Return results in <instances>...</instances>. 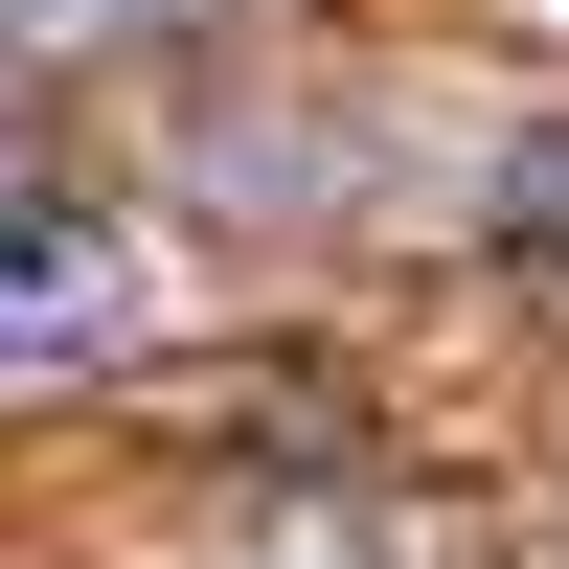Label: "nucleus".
<instances>
[{
    "mask_svg": "<svg viewBox=\"0 0 569 569\" xmlns=\"http://www.w3.org/2000/svg\"><path fill=\"white\" fill-rule=\"evenodd\" d=\"M114 342H137V228H91V206H0V388L114 365Z\"/></svg>",
    "mask_w": 569,
    "mask_h": 569,
    "instance_id": "obj_1",
    "label": "nucleus"
},
{
    "mask_svg": "<svg viewBox=\"0 0 569 569\" xmlns=\"http://www.w3.org/2000/svg\"><path fill=\"white\" fill-rule=\"evenodd\" d=\"M23 23H137V0H23Z\"/></svg>",
    "mask_w": 569,
    "mask_h": 569,
    "instance_id": "obj_2",
    "label": "nucleus"
},
{
    "mask_svg": "<svg viewBox=\"0 0 569 569\" xmlns=\"http://www.w3.org/2000/svg\"><path fill=\"white\" fill-rule=\"evenodd\" d=\"M525 23H569V0H525Z\"/></svg>",
    "mask_w": 569,
    "mask_h": 569,
    "instance_id": "obj_3",
    "label": "nucleus"
}]
</instances>
